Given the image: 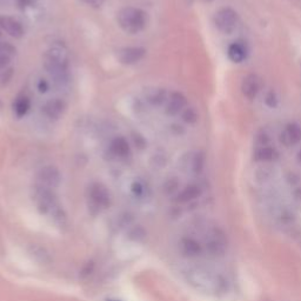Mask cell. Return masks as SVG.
<instances>
[{"label": "cell", "instance_id": "obj_1", "mask_svg": "<svg viewBox=\"0 0 301 301\" xmlns=\"http://www.w3.org/2000/svg\"><path fill=\"white\" fill-rule=\"evenodd\" d=\"M44 67L55 83L64 84L68 79V58L62 46H52L44 55Z\"/></svg>", "mask_w": 301, "mask_h": 301}, {"label": "cell", "instance_id": "obj_2", "mask_svg": "<svg viewBox=\"0 0 301 301\" xmlns=\"http://www.w3.org/2000/svg\"><path fill=\"white\" fill-rule=\"evenodd\" d=\"M34 200L37 203L40 213L51 215L55 223L63 224V219L65 218V215H64L63 210L59 206L57 196H55L52 188L38 185L34 192Z\"/></svg>", "mask_w": 301, "mask_h": 301}, {"label": "cell", "instance_id": "obj_3", "mask_svg": "<svg viewBox=\"0 0 301 301\" xmlns=\"http://www.w3.org/2000/svg\"><path fill=\"white\" fill-rule=\"evenodd\" d=\"M118 24L128 34H135L146 27L147 15L136 7H124L118 13Z\"/></svg>", "mask_w": 301, "mask_h": 301}, {"label": "cell", "instance_id": "obj_4", "mask_svg": "<svg viewBox=\"0 0 301 301\" xmlns=\"http://www.w3.org/2000/svg\"><path fill=\"white\" fill-rule=\"evenodd\" d=\"M191 282L205 291H220L225 287V280L220 274L203 268H195L191 273Z\"/></svg>", "mask_w": 301, "mask_h": 301}, {"label": "cell", "instance_id": "obj_5", "mask_svg": "<svg viewBox=\"0 0 301 301\" xmlns=\"http://www.w3.org/2000/svg\"><path fill=\"white\" fill-rule=\"evenodd\" d=\"M87 200L92 213H100V211L110 206V191L100 183L91 184L87 188Z\"/></svg>", "mask_w": 301, "mask_h": 301}, {"label": "cell", "instance_id": "obj_6", "mask_svg": "<svg viewBox=\"0 0 301 301\" xmlns=\"http://www.w3.org/2000/svg\"><path fill=\"white\" fill-rule=\"evenodd\" d=\"M214 24L216 29L222 32V33L232 34L236 29H238V14H236V12L234 10L230 9V7H224V9H220L215 13Z\"/></svg>", "mask_w": 301, "mask_h": 301}, {"label": "cell", "instance_id": "obj_7", "mask_svg": "<svg viewBox=\"0 0 301 301\" xmlns=\"http://www.w3.org/2000/svg\"><path fill=\"white\" fill-rule=\"evenodd\" d=\"M38 185L47 188L58 187L60 182H62V174L57 167L54 166H45L40 168L38 172Z\"/></svg>", "mask_w": 301, "mask_h": 301}, {"label": "cell", "instance_id": "obj_8", "mask_svg": "<svg viewBox=\"0 0 301 301\" xmlns=\"http://www.w3.org/2000/svg\"><path fill=\"white\" fill-rule=\"evenodd\" d=\"M301 142V127L295 123L287 124L280 133V143L286 147L298 145Z\"/></svg>", "mask_w": 301, "mask_h": 301}, {"label": "cell", "instance_id": "obj_9", "mask_svg": "<svg viewBox=\"0 0 301 301\" xmlns=\"http://www.w3.org/2000/svg\"><path fill=\"white\" fill-rule=\"evenodd\" d=\"M146 54L143 47H124L118 51V59L124 65H133L139 63Z\"/></svg>", "mask_w": 301, "mask_h": 301}, {"label": "cell", "instance_id": "obj_10", "mask_svg": "<svg viewBox=\"0 0 301 301\" xmlns=\"http://www.w3.org/2000/svg\"><path fill=\"white\" fill-rule=\"evenodd\" d=\"M262 90V80L255 74H248L242 83V92L244 97L248 100H253Z\"/></svg>", "mask_w": 301, "mask_h": 301}, {"label": "cell", "instance_id": "obj_11", "mask_svg": "<svg viewBox=\"0 0 301 301\" xmlns=\"http://www.w3.org/2000/svg\"><path fill=\"white\" fill-rule=\"evenodd\" d=\"M179 248H180V252H182L185 256H188V258H195V256H199L204 250L203 245L200 244L196 239L191 238V236H186V238H183L182 240H180Z\"/></svg>", "mask_w": 301, "mask_h": 301}, {"label": "cell", "instance_id": "obj_12", "mask_svg": "<svg viewBox=\"0 0 301 301\" xmlns=\"http://www.w3.org/2000/svg\"><path fill=\"white\" fill-rule=\"evenodd\" d=\"M0 29L13 38H22L24 35L22 24L17 19L7 17V15H0Z\"/></svg>", "mask_w": 301, "mask_h": 301}, {"label": "cell", "instance_id": "obj_13", "mask_svg": "<svg viewBox=\"0 0 301 301\" xmlns=\"http://www.w3.org/2000/svg\"><path fill=\"white\" fill-rule=\"evenodd\" d=\"M185 106H186V98H185V95L180 93V92H174V93H172L170 99H168L166 113L174 117V115L182 113L185 110Z\"/></svg>", "mask_w": 301, "mask_h": 301}, {"label": "cell", "instance_id": "obj_14", "mask_svg": "<svg viewBox=\"0 0 301 301\" xmlns=\"http://www.w3.org/2000/svg\"><path fill=\"white\" fill-rule=\"evenodd\" d=\"M65 108H66V105L63 100L52 99L44 105L43 111H44V114H45L47 118L57 120L64 114Z\"/></svg>", "mask_w": 301, "mask_h": 301}, {"label": "cell", "instance_id": "obj_15", "mask_svg": "<svg viewBox=\"0 0 301 301\" xmlns=\"http://www.w3.org/2000/svg\"><path fill=\"white\" fill-rule=\"evenodd\" d=\"M110 153L114 158H126L130 154V145H128L127 140L125 138H115L113 142L111 143L110 146Z\"/></svg>", "mask_w": 301, "mask_h": 301}, {"label": "cell", "instance_id": "obj_16", "mask_svg": "<svg viewBox=\"0 0 301 301\" xmlns=\"http://www.w3.org/2000/svg\"><path fill=\"white\" fill-rule=\"evenodd\" d=\"M227 55H228V59H230L232 63H235V64L243 63L247 57L246 46L239 42L231 44L227 49Z\"/></svg>", "mask_w": 301, "mask_h": 301}, {"label": "cell", "instance_id": "obj_17", "mask_svg": "<svg viewBox=\"0 0 301 301\" xmlns=\"http://www.w3.org/2000/svg\"><path fill=\"white\" fill-rule=\"evenodd\" d=\"M200 194H202V188H200V186L192 184L185 187L183 191H180V193L176 196V200L182 204H187L193 202L196 198H199Z\"/></svg>", "mask_w": 301, "mask_h": 301}, {"label": "cell", "instance_id": "obj_18", "mask_svg": "<svg viewBox=\"0 0 301 301\" xmlns=\"http://www.w3.org/2000/svg\"><path fill=\"white\" fill-rule=\"evenodd\" d=\"M278 156V152L271 145L265 146H256L254 151V160L255 162L267 163L274 160Z\"/></svg>", "mask_w": 301, "mask_h": 301}, {"label": "cell", "instance_id": "obj_19", "mask_svg": "<svg viewBox=\"0 0 301 301\" xmlns=\"http://www.w3.org/2000/svg\"><path fill=\"white\" fill-rule=\"evenodd\" d=\"M188 164V170H190L192 173L199 174L200 172L203 171L204 165H205V156L200 152H195V153L191 154L190 162Z\"/></svg>", "mask_w": 301, "mask_h": 301}, {"label": "cell", "instance_id": "obj_20", "mask_svg": "<svg viewBox=\"0 0 301 301\" xmlns=\"http://www.w3.org/2000/svg\"><path fill=\"white\" fill-rule=\"evenodd\" d=\"M30 106H31V102L30 99L26 97V95H19V97L15 99L14 102V112L15 114H17V117H24L27 112L30 110Z\"/></svg>", "mask_w": 301, "mask_h": 301}, {"label": "cell", "instance_id": "obj_21", "mask_svg": "<svg viewBox=\"0 0 301 301\" xmlns=\"http://www.w3.org/2000/svg\"><path fill=\"white\" fill-rule=\"evenodd\" d=\"M165 97L166 93L163 90H154L151 93L150 97H148V102L153 104V105H160V104L165 100Z\"/></svg>", "mask_w": 301, "mask_h": 301}, {"label": "cell", "instance_id": "obj_22", "mask_svg": "<svg viewBox=\"0 0 301 301\" xmlns=\"http://www.w3.org/2000/svg\"><path fill=\"white\" fill-rule=\"evenodd\" d=\"M183 117H184V120L186 123H195L196 119H198V115H196L195 111L193 110V108H186V110H184V113H183Z\"/></svg>", "mask_w": 301, "mask_h": 301}, {"label": "cell", "instance_id": "obj_23", "mask_svg": "<svg viewBox=\"0 0 301 301\" xmlns=\"http://www.w3.org/2000/svg\"><path fill=\"white\" fill-rule=\"evenodd\" d=\"M276 102H278V100H276L274 92H270V93L266 95V104L270 107H274L276 105Z\"/></svg>", "mask_w": 301, "mask_h": 301}, {"label": "cell", "instance_id": "obj_24", "mask_svg": "<svg viewBox=\"0 0 301 301\" xmlns=\"http://www.w3.org/2000/svg\"><path fill=\"white\" fill-rule=\"evenodd\" d=\"M132 191H133V193H134L135 195H136V194L140 195V194H142L143 192H144V188H143V186H142V185H140L139 183H134V184H133V186H132Z\"/></svg>", "mask_w": 301, "mask_h": 301}, {"label": "cell", "instance_id": "obj_25", "mask_svg": "<svg viewBox=\"0 0 301 301\" xmlns=\"http://www.w3.org/2000/svg\"><path fill=\"white\" fill-rule=\"evenodd\" d=\"M47 83L45 82V80H42V82L39 83V91L40 92H46V90H47Z\"/></svg>", "mask_w": 301, "mask_h": 301}, {"label": "cell", "instance_id": "obj_26", "mask_svg": "<svg viewBox=\"0 0 301 301\" xmlns=\"http://www.w3.org/2000/svg\"><path fill=\"white\" fill-rule=\"evenodd\" d=\"M298 159H299V162H301V150L299 151V153H298Z\"/></svg>", "mask_w": 301, "mask_h": 301}]
</instances>
